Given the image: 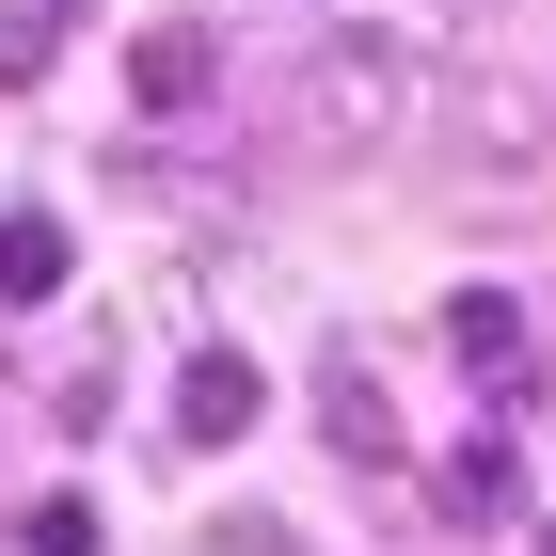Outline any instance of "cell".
<instances>
[{"label": "cell", "instance_id": "cell-1", "mask_svg": "<svg viewBox=\"0 0 556 556\" xmlns=\"http://www.w3.org/2000/svg\"><path fill=\"white\" fill-rule=\"evenodd\" d=\"M429 64L414 33H382V16H318V33L270 64V143H287L302 175H366V160H397V143L429 128Z\"/></svg>", "mask_w": 556, "mask_h": 556}, {"label": "cell", "instance_id": "cell-2", "mask_svg": "<svg viewBox=\"0 0 556 556\" xmlns=\"http://www.w3.org/2000/svg\"><path fill=\"white\" fill-rule=\"evenodd\" d=\"M429 143L477 191H525V175H556V80L541 64H445L429 80Z\"/></svg>", "mask_w": 556, "mask_h": 556}, {"label": "cell", "instance_id": "cell-3", "mask_svg": "<svg viewBox=\"0 0 556 556\" xmlns=\"http://www.w3.org/2000/svg\"><path fill=\"white\" fill-rule=\"evenodd\" d=\"M318 445H334V462H366V477H382L397 445H414V429H397V397H382V366H366V350H318Z\"/></svg>", "mask_w": 556, "mask_h": 556}, {"label": "cell", "instance_id": "cell-4", "mask_svg": "<svg viewBox=\"0 0 556 556\" xmlns=\"http://www.w3.org/2000/svg\"><path fill=\"white\" fill-rule=\"evenodd\" d=\"M128 96H143V112H160V128H191V112H207V96H223V48L191 33V16H160V33L128 48Z\"/></svg>", "mask_w": 556, "mask_h": 556}, {"label": "cell", "instance_id": "cell-5", "mask_svg": "<svg viewBox=\"0 0 556 556\" xmlns=\"http://www.w3.org/2000/svg\"><path fill=\"white\" fill-rule=\"evenodd\" d=\"M255 414H270L255 350H191V366H175V429H191V445H239Z\"/></svg>", "mask_w": 556, "mask_h": 556}, {"label": "cell", "instance_id": "cell-6", "mask_svg": "<svg viewBox=\"0 0 556 556\" xmlns=\"http://www.w3.org/2000/svg\"><path fill=\"white\" fill-rule=\"evenodd\" d=\"M445 350H462L493 397H525V302L509 287H462V302H445Z\"/></svg>", "mask_w": 556, "mask_h": 556}, {"label": "cell", "instance_id": "cell-7", "mask_svg": "<svg viewBox=\"0 0 556 556\" xmlns=\"http://www.w3.org/2000/svg\"><path fill=\"white\" fill-rule=\"evenodd\" d=\"M429 493H445V525H509V509H525V477H509V445H493V429H477V445H445V477H429Z\"/></svg>", "mask_w": 556, "mask_h": 556}, {"label": "cell", "instance_id": "cell-8", "mask_svg": "<svg viewBox=\"0 0 556 556\" xmlns=\"http://www.w3.org/2000/svg\"><path fill=\"white\" fill-rule=\"evenodd\" d=\"M64 287V223L48 207H0V302H48Z\"/></svg>", "mask_w": 556, "mask_h": 556}, {"label": "cell", "instance_id": "cell-9", "mask_svg": "<svg viewBox=\"0 0 556 556\" xmlns=\"http://www.w3.org/2000/svg\"><path fill=\"white\" fill-rule=\"evenodd\" d=\"M16 556H96V509L80 493H33V509H16Z\"/></svg>", "mask_w": 556, "mask_h": 556}, {"label": "cell", "instance_id": "cell-10", "mask_svg": "<svg viewBox=\"0 0 556 556\" xmlns=\"http://www.w3.org/2000/svg\"><path fill=\"white\" fill-rule=\"evenodd\" d=\"M33 64H48V33H33V16H0V80H33Z\"/></svg>", "mask_w": 556, "mask_h": 556}, {"label": "cell", "instance_id": "cell-11", "mask_svg": "<svg viewBox=\"0 0 556 556\" xmlns=\"http://www.w3.org/2000/svg\"><path fill=\"white\" fill-rule=\"evenodd\" d=\"M541 556H556V541H541Z\"/></svg>", "mask_w": 556, "mask_h": 556}]
</instances>
